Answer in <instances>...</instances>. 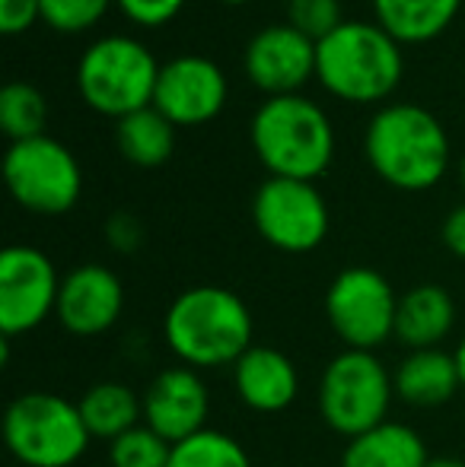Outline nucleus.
<instances>
[{
    "mask_svg": "<svg viewBox=\"0 0 465 467\" xmlns=\"http://www.w3.org/2000/svg\"><path fill=\"white\" fill-rule=\"evenodd\" d=\"M252 312L227 286H188L163 315V340L182 366L224 369L252 347Z\"/></svg>",
    "mask_w": 465,
    "mask_h": 467,
    "instance_id": "nucleus-1",
    "label": "nucleus"
},
{
    "mask_svg": "<svg viewBox=\"0 0 465 467\" xmlns=\"http://www.w3.org/2000/svg\"><path fill=\"white\" fill-rule=\"evenodd\" d=\"M370 169L398 191L440 185L449 169V137L434 111L415 102L383 105L364 134Z\"/></svg>",
    "mask_w": 465,
    "mask_h": 467,
    "instance_id": "nucleus-2",
    "label": "nucleus"
},
{
    "mask_svg": "<svg viewBox=\"0 0 465 467\" xmlns=\"http://www.w3.org/2000/svg\"><path fill=\"white\" fill-rule=\"evenodd\" d=\"M405 74L402 45L376 23L344 19L316 42V80L348 105H376L398 89Z\"/></svg>",
    "mask_w": 465,
    "mask_h": 467,
    "instance_id": "nucleus-3",
    "label": "nucleus"
},
{
    "mask_svg": "<svg viewBox=\"0 0 465 467\" xmlns=\"http://www.w3.org/2000/svg\"><path fill=\"white\" fill-rule=\"evenodd\" d=\"M248 140L274 179L316 182L335 160V128L312 99L271 96L255 109Z\"/></svg>",
    "mask_w": 465,
    "mask_h": 467,
    "instance_id": "nucleus-4",
    "label": "nucleus"
},
{
    "mask_svg": "<svg viewBox=\"0 0 465 467\" xmlns=\"http://www.w3.org/2000/svg\"><path fill=\"white\" fill-rule=\"evenodd\" d=\"M160 67L153 51L137 38L102 36L77 61V93L96 115L122 121L153 105Z\"/></svg>",
    "mask_w": 465,
    "mask_h": 467,
    "instance_id": "nucleus-5",
    "label": "nucleus"
},
{
    "mask_svg": "<svg viewBox=\"0 0 465 467\" xmlns=\"http://www.w3.org/2000/svg\"><path fill=\"white\" fill-rule=\"evenodd\" d=\"M4 442L23 467H74L93 436L74 400L51 391H26L6 404Z\"/></svg>",
    "mask_w": 465,
    "mask_h": 467,
    "instance_id": "nucleus-6",
    "label": "nucleus"
},
{
    "mask_svg": "<svg viewBox=\"0 0 465 467\" xmlns=\"http://www.w3.org/2000/svg\"><path fill=\"white\" fill-rule=\"evenodd\" d=\"M396 381L370 350H342L319 379V417L338 436L354 439L389 420Z\"/></svg>",
    "mask_w": 465,
    "mask_h": 467,
    "instance_id": "nucleus-7",
    "label": "nucleus"
},
{
    "mask_svg": "<svg viewBox=\"0 0 465 467\" xmlns=\"http://www.w3.org/2000/svg\"><path fill=\"white\" fill-rule=\"evenodd\" d=\"M4 182L23 210L38 216H61L83 194V169L61 140L42 134L6 147Z\"/></svg>",
    "mask_w": 465,
    "mask_h": 467,
    "instance_id": "nucleus-8",
    "label": "nucleus"
},
{
    "mask_svg": "<svg viewBox=\"0 0 465 467\" xmlns=\"http://www.w3.org/2000/svg\"><path fill=\"white\" fill-rule=\"evenodd\" d=\"M398 296L373 267H344L325 293V318L344 350H376L396 337Z\"/></svg>",
    "mask_w": 465,
    "mask_h": 467,
    "instance_id": "nucleus-9",
    "label": "nucleus"
},
{
    "mask_svg": "<svg viewBox=\"0 0 465 467\" xmlns=\"http://www.w3.org/2000/svg\"><path fill=\"white\" fill-rule=\"evenodd\" d=\"M252 223L271 248L306 254L325 242L332 216L316 182L268 175L252 197Z\"/></svg>",
    "mask_w": 465,
    "mask_h": 467,
    "instance_id": "nucleus-10",
    "label": "nucleus"
},
{
    "mask_svg": "<svg viewBox=\"0 0 465 467\" xmlns=\"http://www.w3.org/2000/svg\"><path fill=\"white\" fill-rule=\"evenodd\" d=\"M61 274L45 252L10 245L0 254V331L4 337L36 331L58 308Z\"/></svg>",
    "mask_w": 465,
    "mask_h": 467,
    "instance_id": "nucleus-11",
    "label": "nucleus"
},
{
    "mask_svg": "<svg viewBox=\"0 0 465 467\" xmlns=\"http://www.w3.org/2000/svg\"><path fill=\"white\" fill-rule=\"evenodd\" d=\"M230 83L217 61L205 55H179L156 77L153 109L175 128H201L224 111Z\"/></svg>",
    "mask_w": 465,
    "mask_h": 467,
    "instance_id": "nucleus-12",
    "label": "nucleus"
},
{
    "mask_svg": "<svg viewBox=\"0 0 465 467\" xmlns=\"http://www.w3.org/2000/svg\"><path fill=\"white\" fill-rule=\"evenodd\" d=\"M242 70L255 89L271 96H293L316 77V42L291 23L259 29L242 51Z\"/></svg>",
    "mask_w": 465,
    "mask_h": 467,
    "instance_id": "nucleus-13",
    "label": "nucleus"
},
{
    "mask_svg": "<svg viewBox=\"0 0 465 467\" xmlns=\"http://www.w3.org/2000/svg\"><path fill=\"white\" fill-rule=\"evenodd\" d=\"M143 426L163 436L166 442H185L188 436L207 430L211 391L192 366H169L143 388Z\"/></svg>",
    "mask_w": 465,
    "mask_h": 467,
    "instance_id": "nucleus-14",
    "label": "nucleus"
},
{
    "mask_svg": "<svg viewBox=\"0 0 465 467\" xmlns=\"http://www.w3.org/2000/svg\"><path fill=\"white\" fill-rule=\"evenodd\" d=\"M124 312V286L106 265H80L61 277L55 318L74 337H100L112 331Z\"/></svg>",
    "mask_w": 465,
    "mask_h": 467,
    "instance_id": "nucleus-15",
    "label": "nucleus"
},
{
    "mask_svg": "<svg viewBox=\"0 0 465 467\" xmlns=\"http://www.w3.org/2000/svg\"><path fill=\"white\" fill-rule=\"evenodd\" d=\"M233 388L255 413H280L297 400L300 372L287 353L252 344L233 366Z\"/></svg>",
    "mask_w": 465,
    "mask_h": 467,
    "instance_id": "nucleus-16",
    "label": "nucleus"
},
{
    "mask_svg": "<svg viewBox=\"0 0 465 467\" xmlns=\"http://www.w3.org/2000/svg\"><path fill=\"white\" fill-rule=\"evenodd\" d=\"M456 327V302L437 283H417L398 296L396 340L408 350H437Z\"/></svg>",
    "mask_w": 465,
    "mask_h": 467,
    "instance_id": "nucleus-17",
    "label": "nucleus"
},
{
    "mask_svg": "<svg viewBox=\"0 0 465 467\" xmlns=\"http://www.w3.org/2000/svg\"><path fill=\"white\" fill-rule=\"evenodd\" d=\"M396 398L411 407H440L462 391L456 357L447 350H408V357L392 372Z\"/></svg>",
    "mask_w": 465,
    "mask_h": 467,
    "instance_id": "nucleus-18",
    "label": "nucleus"
},
{
    "mask_svg": "<svg viewBox=\"0 0 465 467\" xmlns=\"http://www.w3.org/2000/svg\"><path fill=\"white\" fill-rule=\"evenodd\" d=\"M430 451L421 432L408 423H386L348 439L342 451V467H428Z\"/></svg>",
    "mask_w": 465,
    "mask_h": 467,
    "instance_id": "nucleus-19",
    "label": "nucleus"
},
{
    "mask_svg": "<svg viewBox=\"0 0 465 467\" xmlns=\"http://www.w3.org/2000/svg\"><path fill=\"white\" fill-rule=\"evenodd\" d=\"M373 23L398 45H424L453 26L465 0H370Z\"/></svg>",
    "mask_w": 465,
    "mask_h": 467,
    "instance_id": "nucleus-20",
    "label": "nucleus"
},
{
    "mask_svg": "<svg viewBox=\"0 0 465 467\" xmlns=\"http://www.w3.org/2000/svg\"><path fill=\"white\" fill-rule=\"evenodd\" d=\"M80 417L87 423L90 436L115 442L128 430L143 423V404L124 381H96L77 400Z\"/></svg>",
    "mask_w": 465,
    "mask_h": 467,
    "instance_id": "nucleus-21",
    "label": "nucleus"
},
{
    "mask_svg": "<svg viewBox=\"0 0 465 467\" xmlns=\"http://www.w3.org/2000/svg\"><path fill=\"white\" fill-rule=\"evenodd\" d=\"M175 124L166 121L160 111L150 105L134 115L115 121V147L128 162L141 169H156L173 156L175 150Z\"/></svg>",
    "mask_w": 465,
    "mask_h": 467,
    "instance_id": "nucleus-22",
    "label": "nucleus"
},
{
    "mask_svg": "<svg viewBox=\"0 0 465 467\" xmlns=\"http://www.w3.org/2000/svg\"><path fill=\"white\" fill-rule=\"evenodd\" d=\"M48 121V102L32 83H6L0 89V130L16 140H32L45 134Z\"/></svg>",
    "mask_w": 465,
    "mask_h": 467,
    "instance_id": "nucleus-23",
    "label": "nucleus"
},
{
    "mask_svg": "<svg viewBox=\"0 0 465 467\" xmlns=\"http://www.w3.org/2000/svg\"><path fill=\"white\" fill-rule=\"evenodd\" d=\"M169 467H252V458L242 449L239 439L220 430H201L185 442L173 445Z\"/></svg>",
    "mask_w": 465,
    "mask_h": 467,
    "instance_id": "nucleus-24",
    "label": "nucleus"
},
{
    "mask_svg": "<svg viewBox=\"0 0 465 467\" xmlns=\"http://www.w3.org/2000/svg\"><path fill=\"white\" fill-rule=\"evenodd\" d=\"M169 458H173V442L156 436L143 423L109 442V464L112 467H169Z\"/></svg>",
    "mask_w": 465,
    "mask_h": 467,
    "instance_id": "nucleus-25",
    "label": "nucleus"
},
{
    "mask_svg": "<svg viewBox=\"0 0 465 467\" xmlns=\"http://www.w3.org/2000/svg\"><path fill=\"white\" fill-rule=\"evenodd\" d=\"M42 4V23L61 36H80V32L100 26V19L115 6V0H38Z\"/></svg>",
    "mask_w": 465,
    "mask_h": 467,
    "instance_id": "nucleus-26",
    "label": "nucleus"
},
{
    "mask_svg": "<svg viewBox=\"0 0 465 467\" xmlns=\"http://www.w3.org/2000/svg\"><path fill=\"white\" fill-rule=\"evenodd\" d=\"M287 23L319 42L344 23L342 0H287Z\"/></svg>",
    "mask_w": 465,
    "mask_h": 467,
    "instance_id": "nucleus-27",
    "label": "nucleus"
},
{
    "mask_svg": "<svg viewBox=\"0 0 465 467\" xmlns=\"http://www.w3.org/2000/svg\"><path fill=\"white\" fill-rule=\"evenodd\" d=\"M188 0H115V6L131 19L134 26L143 29H160L169 26L182 10H185Z\"/></svg>",
    "mask_w": 465,
    "mask_h": 467,
    "instance_id": "nucleus-28",
    "label": "nucleus"
},
{
    "mask_svg": "<svg viewBox=\"0 0 465 467\" xmlns=\"http://www.w3.org/2000/svg\"><path fill=\"white\" fill-rule=\"evenodd\" d=\"M36 23H42L38 0H0V32L4 36H23Z\"/></svg>",
    "mask_w": 465,
    "mask_h": 467,
    "instance_id": "nucleus-29",
    "label": "nucleus"
},
{
    "mask_svg": "<svg viewBox=\"0 0 465 467\" xmlns=\"http://www.w3.org/2000/svg\"><path fill=\"white\" fill-rule=\"evenodd\" d=\"M106 239H109V245H112L115 252L134 254L137 248H141V242H143L141 220H137L134 213H128V210L112 213V216H109V223H106Z\"/></svg>",
    "mask_w": 465,
    "mask_h": 467,
    "instance_id": "nucleus-30",
    "label": "nucleus"
},
{
    "mask_svg": "<svg viewBox=\"0 0 465 467\" xmlns=\"http://www.w3.org/2000/svg\"><path fill=\"white\" fill-rule=\"evenodd\" d=\"M443 245L449 254L465 261V203L453 207L443 220Z\"/></svg>",
    "mask_w": 465,
    "mask_h": 467,
    "instance_id": "nucleus-31",
    "label": "nucleus"
},
{
    "mask_svg": "<svg viewBox=\"0 0 465 467\" xmlns=\"http://www.w3.org/2000/svg\"><path fill=\"white\" fill-rule=\"evenodd\" d=\"M456 369H460V381H462V391H465V334L460 337V347H456Z\"/></svg>",
    "mask_w": 465,
    "mask_h": 467,
    "instance_id": "nucleus-32",
    "label": "nucleus"
},
{
    "mask_svg": "<svg viewBox=\"0 0 465 467\" xmlns=\"http://www.w3.org/2000/svg\"><path fill=\"white\" fill-rule=\"evenodd\" d=\"M428 467H465L462 458H449V455H440V458H430Z\"/></svg>",
    "mask_w": 465,
    "mask_h": 467,
    "instance_id": "nucleus-33",
    "label": "nucleus"
},
{
    "mask_svg": "<svg viewBox=\"0 0 465 467\" xmlns=\"http://www.w3.org/2000/svg\"><path fill=\"white\" fill-rule=\"evenodd\" d=\"M220 4H227V6H246V4H255V0H220Z\"/></svg>",
    "mask_w": 465,
    "mask_h": 467,
    "instance_id": "nucleus-34",
    "label": "nucleus"
},
{
    "mask_svg": "<svg viewBox=\"0 0 465 467\" xmlns=\"http://www.w3.org/2000/svg\"><path fill=\"white\" fill-rule=\"evenodd\" d=\"M460 182H462V191H465V153H462V162H460Z\"/></svg>",
    "mask_w": 465,
    "mask_h": 467,
    "instance_id": "nucleus-35",
    "label": "nucleus"
}]
</instances>
